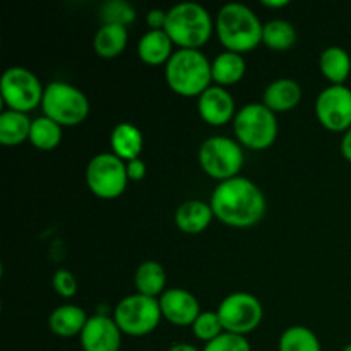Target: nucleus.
Returning <instances> with one entry per match:
<instances>
[{"instance_id":"obj_1","label":"nucleus","mask_w":351,"mask_h":351,"mask_svg":"<svg viewBox=\"0 0 351 351\" xmlns=\"http://www.w3.org/2000/svg\"><path fill=\"white\" fill-rule=\"evenodd\" d=\"M215 218L232 228H250L266 215V195L250 178L239 177L218 182L211 194Z\"/></svg>"},{"instance_id":"obj_2","label":"nucleus","mask_w":351,"mask_h":351,"mask_svg":"<svg viewBox=\"0 0 351 351\" xmlns=\"http://www.w3.org/2000/svg\"><path fill=\"white\" fill-rule=\"evenodd\" d=\"M215 29L225 50L237 53L252 51L263 43L264 24L245 3H225L216 16Z\"/></svg>"},{"instance_id":"obj_3","label":"nucleus","mask_w":351,"mask_h":351,"mask_svg":"<svg viewBox=\"0 0 351 351\" xmlns=\"http://www.w3.org/2000/svg\"><path fill=\"white\" fill-rule=\"evenodd\" d=\"M165 79L177 95L199 98L209 86H213L211 62L201 50L178 48L165 65Z\"/></svg>"},{"instance_id":"obj_4","label":"nucleus","mask_w":351,"mask_h":351,"mask_svg":"<svg viewBox=\"0 0 351 351\" xmlns=\"http://www.w3.org/2000/svg\"><path fill=\"white\" fill-rule=\"evenodd\" d=\"M165 31L178 48L201 50L215 31V21L201 3L180 2L168 9Z\"/></svg>"},{"instance_id":"obj_5","label":"nucleus","mask_w":351,"mask_h":351,"mask_svg":"<svg viewBox=\"0 0 351 351\" xmlns=\"http://www.w3.org/2000/svg\"><path fill=\"white\" fill-rule=\"evenodd\" d=\"M233 132L247 149H267L278 137V117L264 103H249L237 112Z\"/></svg>"},{"instance_id":"obj_6","label":"nucleus","mask_w":351,"mask_h":351,"mask_svg":"<svg viewBox=\"0 0 351 351\" xmlns=\"http://www.w3.org/2000/svg\"><path fill=\"white\" fill-rule=\"evenodd\" d=\"M43 115L55 120L62 127H75L84 122L89 115V99L74 84L53 81L45 86Z\"/></svg>"},{"instance_id":"obj_7","label":"nucleus","mask_w":351,"mask_h":351,"mask_svg":"<svg viewBox=\"0 0 351 351\" xmlns=\"http://www.w3.org/2000/svg\"><path fill=\"white\" fill-rule=\"evenodd\" d=\"M197 160L206 175L218 182H225L239 177L245 163V153L239 141L226 136H213L202 141Z\"/></svg>"},{"instance_id":"obj_8","label":"nucleus","mask_w":351,"mask_h":351,"mask_svg":"<svg viewBox=\"0 0 351 351\" xmlns=\"http://www.w3.org/2000/svg\"><path fill=\"white\" fill-rule=\"evenodd\" d=\"M161 319L163 314H161L160 300L141 293L122 298L113 311V321L117 322L122 335L134 336V338L151 335L158 328Z\"/></svg>"},{"instance_id":"obj_9","label":"nucleus","mask_w":351,"mask_h":351,"mask_svg":"<svg viewBox=\"0 0 351 351\" xmlns=\"http://www.w3.org/2000/svg\"><path fill=\"white\" fill-rule=\"evenodd\" d=\"M0 93L7 110L29 113L43 101L45 86L33 71L16 65L3 72Z\"/></svg>"},{"instance_id":"obj_10","label":"nucleus","mask_w":351,"mask_h":351,"mask_svg":"<svg viewBox=\"0 0 351 351\" xmlns=\"http://www.w3.org/2000/svg\"><path fill=\"white\" fill-rule=\"evenodd\" d=\"M86 184L96 197H120L129 184L125 161L120 160L113 153L96 154L89 160L88 168H86Z\"/></svg>"},{"instance_id":"obj_11","label":"nucleus","mask_w":351,"mask_h":351,"mask_svg":"<svg viewBox=\"0 0 351 351\" xmlns=\"http://www.w3.org/2000/svg\"><path fill=\"white\" fill-rule=\"evenodd\" d=\"M216 312H218L223 329L239 336H247L256 331L264 317L261 300L247 291H235L225 297Z\"/></svg>"},{"instance_id":"obj_12","label":"nucleus","mask_w":351,"mask_h":351,"mask_svg":"<svg viewBox=\"0 0 351 351\" xmlns=\"http://www.w3.org/2000/svg\"><path fill=\"white\" fill-rule=\"evenodd\" d=\"M315 117L324 129L346 132L351 127V89L345 84H329L315 99Z\"/></svg>"},{"instance_id":"obj_13","label":"nucleus","mask_w":351,"mask_h":351,"mask_svg":"<svg viewBox=\"0 0 351 351\" xmlns=\"http://www.w3.org/2000/svg\"><path fill=\"white\" fill-rule=\"evenodd\" d=\"M122 331L108 315H93L79 335L84 351H120Z\"/></svg>"},{"instance_id":"obj_14","label":"nucleus","mask_w":351,"mask_h":351,"mask_svg":"<svg viewBox=\"0 0 351 351\" xmlns=\"http://www.w3.org/2000/svg\"><path fill=\"white\" fill-rule=\"evenodd\" d=\"M197 112L206 123L221 127L232 122L239 110L228 89L213 84L197 98Z\"/></svg>"},{"instance_id":"obj_15","label":"nucleus","mask_w":351,"mask_h":351,"mask_svg":"<svg viewBox=\"0 0 351 351\" xmlns=\"http://www.w3.org/2000/svg\"><path fill=\"white\" fill-rule=\"evenodd\" d=\"M158 300L163 317L175 326H192L201 314L199 300L185 288H168Z\"/></svg>"},{"instance_id":"obj_16","label":"nucleus","mask_w":351,"mask_h":351,"mask_svg":"<svg viewBox=\"0 0 351 351\" xmlns=\"http://www.w3.org/2000/svg\"><path fill=\"white\" fill-rule=\"evenodd\" d=\"M302 99V86L291 77L274 79L264 89L263 103L274 113L293 110Z\"/></svg>"},{"instance_id":"obj_17","label":"nucleus","mask_w":351,"mask_h":351,"mask_svg":"<svg viewBox=\"0 0 351 351\" xmlns=\"http://www.w3.org/2000/svg\"><path fill=\"white\" fill-rule=\"evenodd\" d=\"M215 219V213L209 202L199 201V199H189L182 202L175 211V223L178 228L189 235L202 233L211 221Z\"/></svg>"},{"instance_id":"obj_18","label":"nucleus","mask_w":351,"mask_h":351,"mask_svg":"<svg viewBox=\"0 0 351 351\" xmlns=\"http://www.w3.org/2000/svg\"><path fill=\"white\" fill-rule=\"evenodd\" d=\"M137 55L147 65H167L173 55V41L165 29H147L137 41Z\"/></svg>"},{"instance_id":"obj_19","label":"nucleus","mask_w":351,"mask_h":351,"mask_svg":"<svg viewBox=\"0 0 351 351\" xmlns=\"http://www.w3.org/2000/svg\"><path fill=\"white\" fill-rule=\"evenodd\" d=\"M110 146H112V153L125 163L137 160L144 146L143 132L130 122L117 123L110 134Z\"/></svg>"},{"instance_id":"obj_20","label":"nucleus","mask_w":351,"mask_h":351,"mask_svg":"<svg viewBox=\"0 0 351 351\" xmlns=\"http://www.w3.org/2000/svg\"><path fill=\"white\" fill-rule=\"evenodd\" d=\"M88 314L79 305L65 304L55 308L48 317V328L60 338H72L81 335L88 322Z\"/></svg>"},{"instance_id":"obj_21","label":"nucleus","mask_w":351,"mask_h":351,"mask_svg":"<svg viewBox=\"0 0 351 351\" xmlns=\"http://www.w3.org/2000/svg\"><path fill=\"white\" fill-rule=\"evenodd\" d=\"M247 72V62L242 53L237 51L225 50L215 57L211 62V74L213 82L221 88H228V86L237 84L243 79Z\"/></svg>"},{"instance_id":"obj_22","label":"nucleus","mask_w":351,"mask_h":351,"mask_svg":"<svg viewBox=\"0 0 351 351\" xmlns=\"http://www.w3.org/2000/svg\"><path fill=\"white\" fill-rule=\"evenodd\" d=\"M129 43V31L115 24H101L93 38V48L101 58H115L122 53Z\"/></svg>"},{"instance_id":"obj_23","label":"nucleus","mask_w":351,"mask_h":351,"mask_svg":"<svg viewBox=\"0 0 351 351\" xmlns=\"http://www.w3.org/2000/svg\"><path fill=\"white\" fill-rule=\"evenodd\" d=\"M134 285H136L137 293L154 298L158 295L161 297L165 287H167V271H165L163 264H160L158 261L141 263L134 274Z\"/></svg>"},{"instance_id":"obj_24","label":"nucleus","mask_w":351,"mask_h":351,"mask_svg":"<svg viewBox=\"0 0 351 351\" xmlns=\"http://www.w3.org/2000/svg\"><path fill=\"white\" fill-rule=\"evenodd\" d=\"M31 123L27 113L16 110H3L0 113V143L3 146H17L24 141H29Z\"/></svg>"},{"instance_id":"obj_25","label":"nucleus","mask_w":351,"mask_h":351,"mask_svg":"<svg viewBox=\"0 0 351 351\" xmlns=\"http://www.w3.org/2000/svg\"><path fill=\"white\" fill-rule=\"evenodd\" d=\"M319 67L331 84H345L351 74V57L341 47H328L321 53Z\"/></svg>"},{"instance_id":"obj_26","label":"nucleus","mask_w":351,"mask_h":351,"mask_svg":"<svg viewBox=\"0 0 351 351\" xmlns=\"http://www.w3.org/2000/svg\"><path fill=\"white\" fill-rule=\"evenodd\" d=\"M297 41V29L287 19H271L264 24L263 43L274 51H285Z\"/></svg>"},{"instance_id":"obj_27","label":"nucleus","mask_w":351,"mask_h":351,"mask_svg":"<svg viewBox=\"0 0 351 351\" xmlns=\"http://www.w3.org/2000/svg\"><path fill=\"white\" fill-rule=\"evenodd\" d=\"M62 141V125L55 120L41 115L33 120L29 132V143L40 151H51L60 144Z\"/></svg>"},{"instance_id":"obj_28","label":"nucleus","mask_w":351,"mask_h":351,"mask_svg":"<svg viewBox=\"0 0 351 351\" xmlns=\"http://www.w3.org/2000/svg\"><path fill=\"white\" fill-rule=\"evenodd\" d=\"M280 351H322L321 341L312 329L305 326H291L285 329L278 343Z\"/></svg>"},{"instance_id":"obj_29","label":"nucleus","mask_w":351,"mask_h":351,"mask_svg":"<svg viewBox=\"0 0 351 351\" xmlns=\"http://www.w3.org/2000/svg\"><path fill=\"white\" fill-rule=\"evenodd\" d=\"M99 19L103 24L127 27L136 19V9L127 0H106L99 7Z\"/></svg>"},{"instance_id":"obj_30","label":"nucleus","mask_w":351,"mask_h":351,"mask_svg":"<svg viewBox=\"0 0 351 351\" xmlns=\"http://www.w3.org/2000/svg\"><path fill=\"white\" fill-rule=\"evenodd\" d=\"M191 328H192V332H194L195 338L201 339V341H204V343L213 341V339H216L219 335H223V332H225L221 321H219L218 312H213V311L201 312V314H199V317L195 319V322L191 326Z\"/></svg>"},{"instance_id":"obj_31","label":"nucleus","mask_w":351,"mask_h":351,"mask_svg":"<svg viewBox=\"0 0 351 351\" xmlns=\"http://www.w3.org/2000/svg\"><path fill=\"white\" fill-rule=\"evenodd\" d=\"M202 351H252L247 336L232 335V332H223L213 341L206 343Z\"/></svg>"},{"instance_id":"obj_32","label":"nucleus","mask_w":351,"mask_h":351,"mask_svg":"<svg viewBox=\"0 0 351 351\" xmlns=\"http://www.w3.org/2000/svg\"><path fill=\"white\" fill-rule=\"evenodd\" d=\"M51 287L60 297L72 298L77 293V280L69 269H57L51 278Z\"/></svg>"},{"instance_id":"obj_33","label":"nucleus","mask_w":351,"mask_h":351,"mask_svg":"<svg viewBox=\"0 0 351 351\" xmlns=\"http://www.w3.org/2000/svg\"><path fill=\"white\" fill-rule=\"evenodd\" d=\"M125 167H127V177H129V182H139L146 177L147 167L141 158H137V160H132V161H127Z\"/></svg>"},{"instance_id":"obj_34","label":"nucleus","mask_w":351,"mask_h":351,"mask_svg":"<svg viewBox=\"0 0 351 351\" xmlns=\"http://www.w3.org/2000/svg\"><path fill=\"white\" fill-rule=\"evenodd\" d=\"M167 16H168V10L151 9L149 12L146 14V24L149 26V29H165Z\"/></svg>"},{"instance_id":"obj_35","label":"nucleus","mask_w":351,"mask_h":351,"mask_svg":"<svg viewBox=\"0 0 351 351\" xmlns=\"http://www.w3.org/2000/svg\"><path fill=\"white\" fill-rule=\"evenodd\" d=\"M341 154L345 156L346 161L351 163V127L343 134V139H341Z\"/></svg>"},{"instance_id":"obj_36","label":"nucleus","mask_w":351,"mask_h":351,"mask_svg":"<svg viewBox=\"0 0 351 351\" xmlns=\"http://www.w3.org/2000/svg\"><path fill=\"white\" fill-rule=\"evenodd\" d=\"M288 0H263L264 7H269V9H283L288 5Z\"/></svg>"},{"instance_id":"obj_37","label":"nucleus","mask_w":351,"mask_h":351,"mask_svg":"<svg viewBox=\"0 0 351 351\" xmlns=\"http://www.w3.org/2000/svg\"><path fill=\"white\" fill-rule=\"evenodd\" d=\"M168 351H199L195 346L189 345V343H175V345H171Z\"/></svg>"},{"instance_id":"obj_38","label":"nucleus","mask_w":351,"mask_h":351,"mask_svg":"<svg viewBox=\"0 0 351 351\" xmlns=\"http://www.w3.org/2000/svg\"><path fill=\"white\" fill-rule=\"evenodd\" d=\"M341 351H351V343H350V345H346L345 348H343Z\"/></svg>"}]
</instances>
